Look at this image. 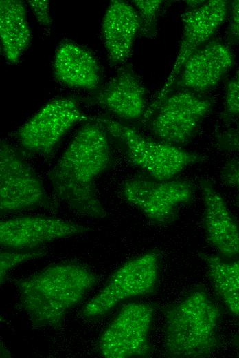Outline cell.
<instances>
[{
    "mask_svg": "<svg viewBox=\"0 0 239 358\" xmlns=\"http://www.w3.org/2000/svg\"><path fill=\"white\" fill-rule=\"evenodd\" d=\"M228 3L224 0L204 1L198 8L182 14L183 35L175 61L164 84L143 116L147 120L168 96L187 59L214 34L224 21Z\"/></svg>",
    "mask_w": 239,
    "mask_h": 358,
    "instance_id": "cell-8",
    "label": "cell"
},
{
    "mask_svg": "<svg viewBox=\"0 0 239 358\" xmlns=\"http://www.w3.org/2000/svg\"><path fill=\"white\" fill-rule=\"evenodd\" d=\"M82 224L60 218L43 216H22L1 221L0 243L14 250L36 249L54 240L88 232Z\"/></svg>",
    "mask_w": 239,
    "mask_h": 358,
    "instance_id": "cell-12",
    "label": "cell"
},
{
    "mask_svg": "<svg viewBox=\"0 0 239 358\" xmlns=\"http://www.w3.org/2000/svg\"><path fill=\"white\" fill-rule=\"evenodd\" d=\"M89 269L74 262L52 264L16 281L20 304L32 325L58 329L68 312L96 284Z\"/></svg>",
    "mask_w": 239,
    "mask_h": 358,
    "instance_id": "cell-2",
    "label": "cell"
},
{
    "mask_svg": "<svg viewBox=\"0 0 239 358\" xmlns=\"http://www.w3.org/2000/svg\"><path fill=\"white\" fill-rule=\"evenodd\" d=\"M220 178L225 184L236 191L239 201V159L227 161L221 168Z\"/></svg>",
    "mask_w": 239,
    "mask_h": 358,
    "instance_id": "cell-24",
    "label": "cell"
},
{
    "mask_svg": "<svg viewBox=\"0 0 239 358\" xmlns=\"http://www.w3.org/2000/svg\"><path fill=\"white\" fill-rule=\"evenodd\" d=\"M212 105L210 99L198 93L188 90L174 93L151 115L150 129L163 142L186 144L196 135Z\"/></svg>",
    "mask_w": 239,
    "mask_h": 358,
    "instance_id": "cell-9",
    "label": "cell"
},
{
    "mask_svg": "<svg viewBox=\"0 0 239 358\" xmlns=\"http://www.w3.org/2000/svg\"><path fill=\"white\" fill-rule=\"evenodd\" d=\"M27 3L38 23L45 28H49L52 23L49 2L47 0H31Z\"/></svg>",
    "mask_w": 239,
    "mask_h": 358,
    "instance_id": "cell-25",
    "label": "cell"
},
{
    "mask_svg": "<svg viewBox=\"0 0 239 358\" xmlns=\"http://www.w3.org/2000/svg\"><path fill=\"white\" fill-rule=\"evenodd\" d=\"M153 312L152 306L144 303L131 302L122 306L100 337L101 355L107 358L148 355Z\"/></svg>",
    "mask_w": 239,
    "mask_h": 358,
    "instance_id": "cell-10",
    "label": "cell"
},
{
    "mask_svg": "<svg viewBox=\"0 0 239 358\" xmlns=\"http://www.w3.org/2000/svg\"><path fill=\"white\" fill-rule=\"evenodd\" d=\"M0 38L7 61L19 62L32 39L25 3L20 0L0 1Z\"/></svg>",
    "mask_w": 239,
    "mask_h": 358,
    "instance_id": "cell-18",
    "label": "cell"
},
{
    "mask_svg": "<svg viewBox=\"0 0 239 358\" xmlns=\"http://www.w3.org/2000/svg\"><path fill=\"white\" fill-rule=\"evenodd\" d=\"M124 198L152 222L167 224L176 217L177 208L189 202L194 187L185 180L133 178L122 187Z\"/></svg>",
    "mask_w": 239,
    "mask_h": 358,
    "instance_id": "cell-11",
    "label": "cell"
},
{
    "mask_svg": "<svg viewBox=\"0 0 239 358\" xmlns=\"http://www.w3.org/2000/svg\"><path fill=\"white\" fill-rule=\"evenodd\" d=\"M54 78L67 87L91 90L96 88L101 78L100 66L87 48L70 41L62 42L53 63Z\"/></svg>",
    "mask_w": 239,
    "mask_h": 358,
    "instance_id": "cell-17",
    "label": "cell"
},
{
    "mask_svg": "<svg viewBox=\"0 0 239 358\" xmlns=\"http://www.w3.org/2000/svg\"><path fill=\"white\" fill-rule=\"evenodd\" d=\"M164 346L174 357L209 356L218 345L220 310L201 288L164 310Z\"/></svg>",
    "mask_w": 239,
    "mask_h": 358,
    "instance_id": "cell-3",
    "label": "cell"
},
{
    "mask_svg": "<svg viewBox=\"0 0 239 358\" xmlns=\"http://www.w3.org/2000/svg\"><path fill=\"white\" fill-rule=\"evenodd\" d=\"M89 119L76 101L58 98L47 103L19 129L16 135L25 151L49 157L75 124Z\"/></svg>",
    "mask_w": 239,
    "mask_h": 358,
    "instance_id": "cell-7",
    "label": "cell"
},
{
    "mask_svg": "<svg viewBox=\"0 0 239 358\" xmlns=\"http://www.w3.org/2000/svg\"><path fill=\"white\" fill-rule=\"evenodd\" d=\"M227 40L231 44L239 43V0H235L231 4Z\"/></svg>",
    "mask_w": 239,
    "mask_h": 358,
    "instance_id": "cell-26",
    "label": "cell"
},
{
    "mask_svg": "<svg viewBox=\"0 0 239 358\" xmlns=\"http://www.w3.org/2000/svg\"><path fill=\"white\" fill-rule=\"evenodd\" d=\"M140 19L139 33L152 39L157 34V19L163 4L161 0H135L132 1Z\"/></svg>",
    "mask_w": 239,
    "mask_h": 358,
    "instance_id": "cell-20",
    "label": "cell"
},
{
    "mask_svg": "<svg viewBox=\"0 0 239 358\" xmlns=\"http://www.w3.org/2000/svg\"><path fill=\"white\" fill-rule=\"evenodd\" d=\"M215 145L222 151L239 152V120L216 136Z\"/></svg>",
    "mask_w": 239,
    "mask_h": 358,
    "instance_id": "cell-23",
    "label": "cell"
},
{
    "mask_svg": "<svg viewBox=\"0 0 239 358\" xmlns=\"http://www.w3.org/2000/svg\"><path fill=\"white\" fill-rule=\"evenodd\" d=\"M159 260V251L153 250L125 262L86 304L82 310L83 316L96 319L122 301L151 293L158 280Z\"/></svg>",
    "mask_w": 239,
    "mask_h": 358,
    "instance_id": "cell-6",
    "label": "cell"
},
{
    "mask_svg": "<svg viewBox=\"0 0 239 358\" xmlns=\"http://www.w3.org/2000/svg\"><path fill=\"white\" fill-rule=\"evenodd\" d=\"M91 121L78 131L49 178L55 195L74 211L102 218L106 211L98 197L95 180L108 168L111 151L107 132Z\"/></svg>",
    "mask_w": 239,
    "mask_h": 358,
    "instance_id": "cell-1",
    "label": "cell"
},
{
    "mask_svg": "<svg viewBox=\"0 0 239 358\" xmlns=\"http://www.w3.org/2000/svg\"><path fill=\"white\" fill-rule=\"evenodd\" d=\"M223 116L225 120H239V70L226 86Z\"/></svg>",
    "mask_w": 239,
    "mask_h": 358,
    "instance_id": "cell-22",
    "label": "cell"
},
{
    "mask_svg": "<svg viewBox=\"0 0 239 358\" xmlns=\"http://www.w3.org/2000/svg\"><path fill=\"white\" fill-rule=\"evenodd\" d=\"M145 87L130 65L121 67L98 93L95 102L117 116L129 120L146 112Z\"/></svg>",
    "mask_w": 239,
    "mask_h": 358,
    "instance_id": "cell-15",
    "label": "cell"
},
{
    "mask_svg": "<svg viewBox=\"0 0 239 358\" xmlns=\"http://www.w3.org/2000/svg\"><path fill=\"white\" fill-rule=\"evenodd\" d=\"M140 30L139 14L130 3L113 0L102 23V35L111 65L125 62L130 56L134 41Z\"/></svg>",
    "mask_w": 239,
    "mask_h": 358,
    "instance_id": "cell-16",
    "label": "cell"
},
{
    "mask_svg": "<svg viewBox=\"0 0 239 358\" xmlns=\"http://www.w3.org/2000/svg\"><path fill=\"white\" fill-rule=\"evenodd\" d=\"M47 251L44 249L16 250L1 252L0 275L1 283L5 279L7 273L21 263L44 256Z\"/></svg>",
    "mask_w": 239,
    "mask_h": 358,
    "instance_id": "cell-21",
    "label": "cell"
},
{
    "mask_svg": "<svg viewBox=\"0 0 239 358\" xmlns=\"http://www.w3.org/2000/svg\"><path fill=\"white\" fill-rule=\"evenodd\" d=\"M89 120L99 123L107 134L118 140L129 160L156 180L172 179L188 166L203 162L207 158L203 154L149 138L109 118L95 117Z\"/></svg>",
    "mask_w": 239,
    "mask_h": 358,
    "instance_id": "cell-4",
    "label": "cell"
},
{
    "mask_svg": "<svg viewBox=\"0 0 239 358\" xmlns=\"http://www.w3.org/2000/svg\"><path fill=\"white\" fill-rule=\"evenodd\" d=\"M204 202V227L207 240L223 256L239 255V226L212 182L200 180Z\"/></svg>",
    "mask_w": 239,
    "mask_h": 358,
    "instance_id": "cell-14",
    "label": "cell"
},
{
    "mask_svg": "<svg viewBox=\"0 0 239 358\" xmlns=\"http://www.w3.org/2000/svg\"><path fill=\"white\" fill-rule=\"evenodd\" d=\"M234 56L227 46L209 41L195 51L185 61L178 76L177 85L195 93L214 87L232 67Z\"/></svg>",
    "mask_w": 239,
    "mask_h": 358,
    "instance_id": "cell-13",
    "label": "cell"
},
{
    "mask_svg": "<svg viewBox=\"0 0 239 358\" xmlns=\"http://www.w3.org/2000/svg\"><path fill=\"white\" fill-rule=\"evenodd\" d=\"M0 209L1 213L45 209L57 210L42 181L19 151L3 140L0 145Z\"/></svg>",
    "mask_w": 239,
    "mask_h": 358,
    "instance_id": "cell-5",
    "label": "cell"
},
{
    "mask_svg": "<svg viewBox=\"0 0 239 358\" xmlns=\"http://www.w3.org/2000/svg\"><path fill=\"white\" fill-rule=\"evenodd\" d=\"M211 283L229 310L239 316V260L226 262L218 257L201 253Z\"/></svg>",
    "mask_w": 239,
    "mask_h": 358,
    "instance_id": "cell-19",
    "label": "cell"
}]
</instances>
